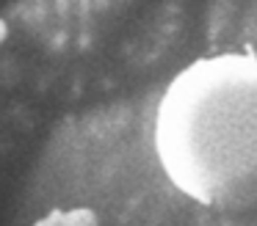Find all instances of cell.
Segmentation results:
<instances>
[{
	"label": "cell",
	"mask_w": 257,
	"mask_h": 226,
	"mask_svg": "<svg viewBox=\"0 0 257 226\" xmlns=\"http://www.w3.org/2000/svg\"><path fill=\"white\" fill-rule=\"evenodd\" d=\"M166 176L210 209L257 207V58L221 53L177 72L158 105Z\"/></svg>",
	"instance_id": "obj_1"
}]
</instances>
